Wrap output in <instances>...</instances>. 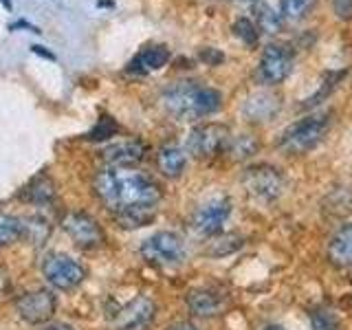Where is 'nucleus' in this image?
I'll return each instance as SVG.
<instances>
[{
    "instance_id": "72a5a7b5",
    "label": "nucleus",
    "mask_w": 352,
    "mask_h": 330,
    "mask_svg": "<svg viewBox=\"0 0 352 330\" xmlns=\"http://www.w3.org/2000/svg\"><path fill=\"white\" fill-rule=\"evenodd\" d=\"M242 3H258V0H242Z\"/></svg>"
},
{
    "instance_id": "7c9ffc66",
    "label": "nucleus",
    "mask_w": 352,
    "mask_h": 330,
    "mask_svg": "<svg viewBox=\"0 0 352 330\" xmlns=\"http://www.w3.org/2000/svg\"><path fill=\"white\" fill-rule=\"evenodd\" d=\"M33 53H40V55H44V58H49V60H53V53L51 51H44V47H38V44H33Z\"/></svg>"
},
{
    "instance_id": "cd10ccee",
    "label": "nucleus",
    "mask_w": 352,
    "mask_h": 330,
    "mask_svg": "<svg viewBox=\"0 0 352 330\" xmlns=\"http://www.w3.org/2000/svg\"><path fill=\"white\" fill-rule=\"evenodd\" d=\"M333 5L341 18H352V0H335Z\"/></svg>"
},
{
    "instance_id": "9d476101",
    "label": "nucleus",
    "mask_w": 352,
    "mask_h": 330,
    "mask_svg": "<svg viewBox=\"0 0 352 330\" xmlns=\"http://www.w3.org/2000/svg\"><path fill=\"white\" fill-rule=\"evenodd\" d=\"M229 216H231V201L227 196H216L196 209L194 229L201 236H216L223 231Z\"/></svg>"
},
{
    "instance_id": "f03ea898",
    "label": "nucleus",
    "mask_w": 352,
    "mask_h": 330,
    "mask_svg": "<svg viewBox=\"0 0 352 330\" xmlns=\"http://www.w3.org/2000/svg\"><path fill=\"white\" fill-rule=\"evenodd\" d=\"M161 102L179 121H194L214 115L223 106V95L216 88L198 82H176L165 88Z\"/></svg>"
},
{
    "instance_id": "1a4fd4ad",
    "label": "nucleus",
    "mask_w": 352,
    "mask_h": 330,
    "mask_svg": "<svg viewBox=\"0 0 352 330\" xmlns=\"http://www.w3.org/2000/svg\"><path fill=\"white\" fill-rule=\"evenodd\" d=\"M62 229L71 236L80 249H97L104 245V231L93 216L84 212H71L62 218Z\"/></svg>"
},
{
    "instance_id": "0eeeda50",
    "label": "nucleus",
    "mask_w": 352,
    "mask_h": 330,
    "mask_svg": "<svg viewBox=\"0 0 352 330\" xmlns=\"http://www.w3.org/2000/svg\"><path fill=\"white\" fill-rule=\"evenodd\" d=\"M42 273L53 289L60 291H71L75 286H80L86 275L82 264L64 256V253H49L42 262Z\"/></svg>"
},
{
    "instance_id": "dca6fc26",
    "label": "nucleus",
    "mask_w": 352,
    "mask_h": 330,
    "mask_svg": "<svg viewBox=\"0 0 352 330\" xmlns=\"http://www.w3.org/2000/svg\"><path fill=\"white\" fill-rule=\"evenodd\" d=\"M328 260L339 269L352 267V223L341 225L328 242Z\"/></svg>"
},
{
    "instance_id": "ddd939ff",
    "label": "nucleus",
    "mask_w": 352,
    "mask_h": 330,
    "mask_svg": "<svg viewBox=\"0 0 352 330\" xmlns=\"http://www.w3.org/2000/svg\"><path fill=\"white\" fill-rule=\"evenodd\" d=\"M280 110V97L271 91H258L251 93L245 104H242V115H245L253 124H262V121H271Z\"/></svg>"
},
{
    "instance_id": "423d86ee",
    "label": "nucleus",
    "mask_w": 352,
    "mask_h": 330,
    "mask_svg": "<svg viewBox=\"0 0 352 330\" xmlns=\"http://www.w3.org/2000/svg\"><path fill=\"white\" fill-rule=\"evenodd\" d=\"M231 132L223 124H203L196 126L187 137V152L196 159H212L227 150Z\"/></svg>"
},
{
    "instance_id": "b1692460",
    "label": "nucleus",
    "mask_w": 352,
    "mask_h": 330,
    "mask_svg": "<svg viewBox=\"0 0 352 330\" xmlns=\"http://www.w3.org/2000/svg\"><path fill=\"white\" fill-rule=\"evenodd\" d=\"M22 229H25V234H22V238H31L36 245H40V242L49 236V220H44V218H38V216H31L27 220H22Z\"/></svg>"
},
{
    "instance_id": "39448f33",
    "label": "nucleus",
    "mask_w": 352,
    "mask_h": 330,
    "mask_svg": "<svg viewBox=\"0 0 352 330\" xmlns=\"http://www.w3.org/2000/svg\"><path fill=\"white\" fill-rule=\"evenodd\" d=\"M141 256L148 262L157 264V267H179L185 260V245L181 236L172 234V231H159V234L150 236L141 245Z\"/></svg>"
},
{
    "instance_id": "20e7f679",
    "label": "nucleus",
    "mask_w": 352,
    "mask_h": 330,
    "mask_svg": "<svg viewBox=\"0 0 352 330\" xmlns=\"http://www.w3.org/2000/svg\"><path fill=\"white\" fill-rule=\"evenodd\" d=\"M242 185L249 196H253L256 201L262 203H273L278 201L284 192V176L278 168L267 163L251 165L242 174Z\"/></svg>"
},
{
    "instance_id": "4468645a",
    "label": "nucleus",
    "mask_w": 352,
    "mask_h": 330,
    "mask_svg": "<svg viewBox=\"0 0 352 330\" xmlns=\"http://www.w3.org/2000/svg\"><path fill=\"white\" fill-rule=\"evenodd\" d=\"M170 62V49L165 44H148L143 47L135 58L128 62L130 75H148L163 69Z\"/></svg>"
},
{
    "instance_id": "2f4dec72",
    "label": "nucleus",
    "mask_w": 352,
    "mask_h": 330,
    "mask_svg": "<svg viewBox=\"0 0 352 330\" xmlns=\"http://www.w3.org/2000/svg\"><path fill=\"white\" fill-rule=\"evenodd\" d=\"M42 330H73L71 326H66V324H51L47 328H42Z\"/></svg>"
},
{
    "instance_id": "c756f323",
    "label": "nucleus",
    "mask_w": 352,
    "mask_h": 330,
    "mask_svg": "<svg viewBox=\"0 0 352 330\" xmlns=\"http://www.w3.org/2000/svg\"><path fill=\"white\" fill-rule=\"evenodd\" d=\"M168 330H198V328L194 324H190V322H179V324L170 326Z\"/></svg>"
},
{
    "instance_id": "473e14b6",
    "label": "nucleus",
    "mask_w": 352,
    "mask_h": 330,
    "mask_svg": "<svg viewBox=\"0 0 352 330\" xmlns=\"http://www.w3.org/2000/svg\"><path fill=\"white\" fill-rule=\"evenodd\" d=\"M264 330H284V326H278V324H271V326H267Z\"/></svg>"
},
{
    "instance_id": "c85d7f7f",
    "label": "nucleus",
    "mask_w": 352,
    "mask_h": 330,
    "mask_svg": "<svg viewBox=\"0 0 352 330\" xmlns=\"http://www.w3.org/2000/svg\"><path fill=\"white\" fill-rule=\"evenodd\" d=\"M203 60H207V62H223V55H220L218 51H214V49H205L203 51Z\"/></svg>"
},
{
    "instance_id": "a211bd4d",
    "label": "nucleus",
    "mask_w": 352,
    "mask_h": 330,
    "mask_svg": "<svg viewBox=\"0 0 352 330\" xmlns=\"http://www.w3.org/2000/svg\"><path fill=\"white\" fill-rule=\"evenodd\" d=\"M157 165L159 170L168 176V179H179L183 174L185 165H187V154L181 146H176V143H168V146H163L157 154Z\"/></svg>"
},
{
    "instance_id": "a878e982",
    "label": "nucleus",
    "mask_w": 352,
    "mask_h": 330,
    "mask_svg": "<svg viewBox=\"0 0 352 330\" xmlns=\"http://www.w3.org/2000/svg\"><path fill=\"white\" fill-rule=\"evenodd\" d=\"M311 319H313V330H337L339 328L337 317L330 311H324V308L315 311Z\"/></svg>"
},
{
    "instance_id": "f3484780",
    "label": "nucleus",
    "mask_w": 352,
    "mask_h": 330,
    "mask_svg": "<svg viewBox=\"0 0 352 330\" xmlns=\"http://www.w3.org/2000/svg\"><path fill=\"white\" fill-rule=\"evenodd\" d=\"M143 154H146V146L141 141H119L108 146L102 152V157L110 165H126V168H130L132 163L143 159Z\"/></svg>"
},
{
    "instance_id": "412c9836",
    "label": "nucleus",
    "mask_w": 352,
    "mask_h": 330,
    "mask_svg": "<svg viewBox=\"0 0 352 330\" xmlns=\"http://www.w3.org/2000/svg\"><path fill=\"white\" fill-rule=\"evenodd\" d=\"M256 16H258V29L264 33H278L282 27V14L275 11L271 5H258L256 7Z\"/></svg>"
},
{
    "instance_id": "2eb2a0df",
    "label": "nucleus",
    "mask_w": 352,
    "mask_h": 330,
    "mask_svg": "<svg viewBox=\"0 0 352 330\" xmlns=\"http://www.w3.org/2000/svg\"><path fill=\"white\" fill-rule=\"evenodd\" d=\"M187 306L196 317H216L225 308V295L212 289H196L187 295Z\"/></svg>"
},
{
    "instance_id": "9b49d317",
    "label": "nucleus",
    "mask_w": 352,
    "mask_h": 330,
    "mask_svg": "<svg viewBox=\"0 0 352 330\" xmlns=\"http://www.w3.org/2000/svg\"><path fill=\"white\" fill-rule=\"evenodd\" d=\"M154 311H157V306L150 297L139 295L117 311L115 330H148L154 322Z\"/></svg>"
},
{
    "instance_id": "7ed1b4c3",
    "label": "nucleus",
    "mask_w": 352,
    "mask_h": 330,
    "mask_svg": "<svg viewBox=\"0 0 352 330\" xmlns=\"http://www.w3.org/2000/svg\"><path fill=\"white\" fill-rule=\"evenodd\" d=\"M328 128H330L328 113L308 115L300 121H295V124H291L282 132L278 139V148L286 154H291V157H297V154L313 150L326 137Z\"/></svg>"
},
{
    "instance_id": "393cba45",
    "label": "nucleus",
    "mask_w": 352,
    "mask_h": 330,
    "mask_svg": "<svg viewBox=\"0 0 352 330\" xmlns=\"http://www.w3.org/2000/svg\"><path fill=\"white\" fill-rule=\"evenodd\" d=\"M234 33L238 40L247 44V47H256L258 44V27L253 25L249 18H238L234 22Z\"/></svg>"
},
{
    "instance_id": "5701e85b",
    "label": "nucleus",
    "mask_w": 352,
    "mask_h": 330,
    "mask_svg": "<svg viewBox=\"0 0 352 330\" xmlns=\"http://www.w3.org/2000/svg\"><path fill=\"white\" fill-rule=\"evenodd\" d=\"M256 150H258V141L251 135L231 137L227 143V152L234 154L236 159H247V157H251V154H256Z\"/></svg>"
},
{
    "instance_id": "6ab92c4d",
    "label": "nucleus",
    "mask_w": 352,
    "mask_h": 330,
    "mask_svg": "<svg viewBox=\"0 0 352 330\" xmlns=\"http://www.w3.org/2000/svg\"><path fill=\"white\" fill-rule=\"evenodd\" d=\"M22 234H25V229H22V218L0 214V249L18 242L22 238Z\"/></svg>"
},
{
    "instance_id": "4be33fe9",
    "label": "nucleus",
    "mask_w": 352,
    "mask_h": 330,
    "mask_svg": "<svg viewBox=\"0 0 352 330\" xmlns=\"http://www.w3.org/2000/svg\"><path fill=\"white\" fill-rule=\"evenodd\" d=\"M22 198H27L31 203H47L53 198V183L49 176H38L36 181H33L27 192L22 194Z\"/></svg>"
},
{
    "instance_id": "6e6552de",
    "label": "nucleus",
    "mask_w": 352,
    "mask_h": 330,
    "mask_svg": "<svg viewBox=\"0 0 352 330\" xmlns=\"http://www.w3.org/2000/svg\"><path fill=\"white\" fill-rule=\"evenodd\" d=\"M295 53L289 44H269L264 47L258 64V75L264 84H280L291 75Z\"/></svg>"
},
{
    "instance_id": "aec40b11",
    "label": "nucleus",
    "mask_w": 352,
    "mask_h": 330,
    "mask_svg": "<svg viewBox=\"0 0 352 330\" xmlns=\"http://www.w3.org/2000/svg\"><path fill=\"white\" fill-rule=\"evenodd\" d=\"M315 3L317 0H280V14L291 22L304 20L313 11Z\"/></svg>"
},
{
    "instance_id": "bb28decb",
    "label": "nucleus",
    "mask_w": 352,
    "mask_h": 330,
    "mask_svg": "<svg viewBox=\"0 0 352 330\" xmlns=\"http://www.w3.org/2000/svg\"><path fill=\"white\" fill-rule=\"evenodd\" d=\"M115 130H117V126L108 117H104V119H99V124L95 126V130L88 132V139H91V141H104L108 137H113Z\"/></svg>"
},
{
    "instance_id": "f257e3e1",
    "label": "nucleus",
    "mask_w": 352,
    "mask_h": 330,
    "mask_svg": "<svg viewBox=\"0 0 352 330\" xmlns=\"http://www.w3.org/2000/svg\"><path fill=\"white\" fill-rule=\"evenodd\" d=\"M95 192L126 229L146 227L154 220L161 187L146 172L110 165L95 176Z\"/></svg>"
},
{
    "instance_id": "f8f14e48",
    "label": "nucleus",
    "mask_w": 352,
    "mask_h": 330,
    "mask_svg": "<svg viewBox=\"0 0 352 330\" xmlns=\"http://www.w3.org/2000/svg\"><path fill=\"white\" fill-rule=\"evenodd\" d=\"M20 317L29 324H44L49 322L55 313V295L47 289H38L25 293L16 302Z\"/></svg>"
}]
</instances>
